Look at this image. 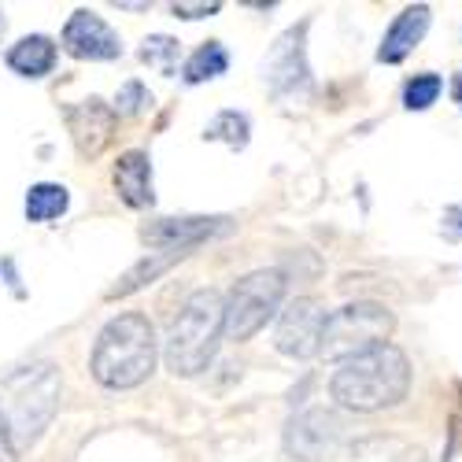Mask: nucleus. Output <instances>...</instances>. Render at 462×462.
<instances>
[{"label":"nucleus","mask_w":462,"mask_h":462,"mask_svg":"<svg viewBox=\"0 0 462 462\" xmlns=\"http://www.w3.org/2000/svg\"><path fill=\"white\" fill-rule=\"evenodd\" d=\"M340 462H421V451L396 437H366L356 440Z\"/></svg>","instance_id":"nucleus-16"},{"label":"nucleus","mask_w":462,"mask_h":462,"mask_svg":"<svg viewBox=\"0 0 462 462\" xmlns=\"http://www.w3.org/2000/svg\"><path fill=\"white\" fill-rule=\"evenodd\" d=\"M218 8H222L218 0H211V5H185V0H178L174 15H181V19H204V15H215Z\"/></svg>","instance_id":"nucleus-24"},{"label":"nucleus","mask_w":462,"mask_h":462,"mask_svg":"<svg viewBox=\"0 0 462 462\" xmlns=\"http://www.w3.org/2000/svg\"><path fill=\"white\" fill-rule=\"evenodd\" d=\"M189 252H156V255H148V259H141L137 266H130V271L119 278V285H115L111 292H107V300H119V296H130V292H137V289H144V285H152L163 271H171V266L178 263V259H185Z\"/></svg>","instance_id":"nucleus-17"},{"label":"nucleus","mask_w":462,"mask_h":462,"mask_svg":"<svg viewBox=\"0 0 462 462\" xmlns=\"http://www.w3.org/2000/svg\"><path fill=\"white\" fill-rule=\"evenodd\" d=\"M67 204H70V197H67L63 185H56V181H37V185H30V192H26V218H30V222H52V218H60V215L67 211Z\"/></svg>","instance_id":"nucleus-18"},{"label":"nucleus","mask_w":462,"mask_h":462,"mask_svg":"<svg viewBox=\"0 0 462 462\" xmlns=\"http://www.w3.org/2000/svg\"><path fill=\"white\" fill-rule=\"evenodd\" d=\"M226 67H229L226 49H222L218 42H208V45H200L197 52L189 56V63H185V82H189V86L211 82V79H218V74H226Z\"/></svg>","instance_id":"nucleus-19"},{"label":"nucleus","mask_w":462,"mask_h":462,"mask_svg":"<svg viewBox=\"0 0 462 462\" xmlns=\"http://www.w3.org/2000/svg\"><path fill=\"white\" fill-rule=\"evenodd\" d=\"M344 437H348V426H344V418L329 407H311L303 411L289 421L285 430V451L300 462H319L326 455H333Z\"/></svg>","instance_id":"nucleus-7"},{"label":"nucleus","mask_w":462,"mask_h":462,"mask_svg":"<svg viewBox=\"0 0 462 462\" xmlns=\"http://www.w3.org/2000/svg\"><path fill=\"white\" fill-rule=\"evenodd\" d=\"M178 56H181L178 37H167V33H152V37H144V45H141V63H148L152 70H160V74H174L178 70Z\"/></svg>","instance_id":"nucleus-20"},{"label":"nucleus","mask_w":462,"mask_h":462,"mask_svg":"<svg viewBox=\"0 0 462 462\" xmlns=\"http://www.w3.org/2000/svg\"><path fill=\"white\" fill-rule=\"evenodd\" d=\"M60 407V370L52 363H30L0 381V421L15 451L42 440Z\"/></svg>","instance_id":"nucleus-2"},{"label":"nucleus","mask_w":462,"mask_h":462,"mask_svg":"<svg viewBox=\"0 0 462 462\" xmlns=\"http://www.w3.org/2000/svg\"><path fill=\"white\" fill-rule=\"evenodd\" d=\"M63 49L74 60H119L123 42L97 12H74L63 26Z\"/></svg>","instance_id":"nucleus-10"},{"label":"nucleus","mask_w":462,"mask_h":462,"mask_svg":"<svg viewBox=\"0 0 462 462\" xmlns=\"http://www.w3.org/2000/svg\"><path fill=\"white\" fill-rule=\"evenodd\" d=\"M8 67L23 79H45L56 67V42L45 33H30L8 49Z\"/></svg>","instance_id":"nucleus-15"},{"label":"nucleus","mask_w":462,"mask_h":462,"mask_svg":"<svg viewBox=\"0 0 462 462\" xmlns=\"http://www.w3.org/2000/svg\"><path fill=\"white\" fill-rule=\"evenodd\" d=\"M451 93H455V100H458V107H462V74L455 79V86H451Z\"/></svg>","instance_id":"nucleus-27"},{"label":"nucleus","mask_w":462,"mask_h":462,"mask_svg":"<svg viewBox=\"0 0 462 462\" xmlns=\"http://www.w3.org/2000/svg\"><path fill=\"white\" fill-rule=\"evenodd\" d=\"M430 23H433V12H430L426 5L403 8V12L393 19V26L384 30L381 49H377V60H381V63H403V60L421 45V37H426Z\"/></svg>","instance_id":"nucleus-12"},{"label":"nucleus","mask_w":462,"mask_h":462,"mask_svg":"<svg viewBox=\"0 0 462 462\" xmlns=\"http://www.w3.org/2000/svg\"><path fill=\"white\" fill-rule=\"evenodd\" d=\"M440 93H444V79H440V74H414V79L407 82V89H403V104L411 111H426V107L437 104Z\"/></svg>","instance_id":"nucleus-22"},{"label":"nucleus","mask_w":462,"mask_h":462,"mask_svg":"<svg viewBox=\"0 0 462 462\" xmlns=\"http://www.w3.org/2000/svg\"><path fill=\"white\" fill-rule=\"evenodd\" d=\"M226 218H160L141 229L144 245H156L163 252H189L200 241H208L215 229H222Z\"/></svg>","instance_id":"nucleus-13"},{"label":"nucleus","mask_w":462,"mask_h":462,"mask_svg":"<svg viewBox=\"0 0 462 462\" xmlns=\"http://www.w3.org/2000/svg\"><path fill=\"white\" fill-rule=\"evenodd\" d=\"M0 462H19V451L12 448V437L5 430V421H0Z\"/></svg>","instance_id":"nucleus-26"},{"label":"nucleus","mask_w":462,"mask_h":462,"mask_svg":"<svg viewBox=\"0 0 462 462\" xmlns=\"http://www.w3.org/2000/svg\"><path fill=\"white\" fill-rule=\"evenodd\" d=\"M222 322H226V300L215 289L192 292L167 333V352H163L167 370L174 377H197L200 370H208L222 340Z\"/></svg>","instance_id":"nucleus-4"},{"label":"nucleus","mask_w":462,"mask_h":462,"mask_svg":"<svg viewBox=\"0 0 462 462\" xmlns=\"http://www.w3.org/2000/svg\"><path fill=\"white\" fill-rule=\"evenodd\" d=\"M67 130H70V137H74V144H79L82 156H100V152L107 148V141H111V134H115V111L104 100L89 97V100L74 104L67 111Z\"/></svg>","instance_id":"nucleus-11"},{"label":"nucleus","mask_w":462,"mask_h":462,"mask_svg":"<svg viewBox=\"0 0 462 462\" xmlns=\"http://www.w3.org/2000/svg\"><path fill=\"white\" fill-rule=\"evenodd\" d=\"M115 192L123 197L126 208H152L156 204V189H152V160L148 152H123L115 163Z\"/></svg>","instance_id":"nucleus-14"},{"label":"nucleus","mask_w":462,"mask_h":462,"mask_svg":"<svg viewBox=\"0 0 462 462\" xmlns=\"http://www.w3.org/2000/svg\"><path fill=\"white\" fill-rule=\"evenodd\" d=\"M407 389H411V363L396 344H381V348L344 359L329 381V396L344 411H359V414L389 411L403 403Z\"/></svg>","instance_id":"nucleus-1"},{"label":"nucleus","mask_w":462,"mask_h":462,"mask_svg":"<svg viewBox=\"0 0 462 462\" xmlns=\"http://www.w3.org/2000/svg\"><path fill=\"white\" fill-rule=\"evenodd\" d=\"M285 274L282 271H255L241 278L226 296V322L222 337L226 340H248L255 337L266 322L278 315V307L285 300Z\"/></svg>","instance_id":"nucleus-6"},{"label":"nucleus","mask_w":462,"mask_h":462,"mask_svg":"<svg viewBox=\"0 0 462 462\" xmlns=\"http://www.w3.org/2000/svg\"><path fill=\"white\" fill-rule=\"evenodd\" d=\"M248 134H252L248 115H241V111H218L204 137H208V141H222V144H229V148H245V144H248Z\"/></svg>","instance_id":"nucleus-21"},{"label":"nucleus","mask_w":462,"mask_h":462,"mask_svg":"<svg viewBox=\"0 0 462 462\" xmlns=\"http://www.w3.org/2000/svg\"><path fill=\"white\" fill-rule=\"evenodd\" d=\"M156 359L160 340L152 322L144 315H119L100 329L89 370L104 389H137L141 381L152 377Z\"/></svg>","instance_id":"nucleus-3"},{"label":"nucleus","mask_w":462,"mask_h":462,"mask_svg":"<svg viewBox=\"0 0 462 462\" xmlns=\"http://www.w3.org/2000/svg\"><path fill=\"white\" fill-rule=\"evenodd\" d=\"M322 329H326V307L315 296H296L282 319H278V333L274 344L278 352L289 359H311L322 348Z\"/></svg>","instance_id":"nucleus-8"},{"label":"nucleus","mask_w":462,"mask_h":462,"mask_svg":"<svg viewBox=\"0 0 462 462\" xmlns=\"http://www.w3.org/2000/svg\"><path fill=\"white\" fill-rule=\"evenodd\" d=\"M144 104H152V93L141 86V82H126L123 89H119V97H115V119H130V115H137V111H144Z\"/></svg>","instance_id":"nucleus-23"},{"label":"nucleus","mask_w":462,"mask_h":462,"mask_svg":"<svg viewBox=\"0 0 462 462\" xmlns=\"http://www.w3.org/2000/svg\"><path fill=\"white\" fill-rule=\"evenodd\" d=\"M303 33H307L303 23L285 30L274 42L271 56L263 60V79L274 97H303L311 89V67H307V52H303Z\"/></svg>","instance_id":"nucleus-9"},{"label":"nucleus","mask_w":462,"mask_h":462,"mask_svg":"<svg viewBox=\"0 0 462 462\" xmlns=\"http://www.w3.org/2000/svg\"><path fill=\"white\" fill-rule=\"evenodd\" d=\"M444 237L448 241H462V208H448L444 211Z\"/></svg>","instance_id":"nucleus-25"},{"label":"nucleus","mask_w":462,"mask_h":462,"mask_svg":"<svg viewBox=\"0 0 462 462\" xmlns=\"http://www.w3.org/2000/svg\"><path fill=\"white\" fill-rule=\"evenodd\" d=\"M393 329H396V319H393V311L384 303H374V300L344 303V307H337V311L326 315L319 356L344 363V359H352V356H363L370 348L389 344Z\"/></svg>","instance_id":"nucleus-5"}]
</instances>
